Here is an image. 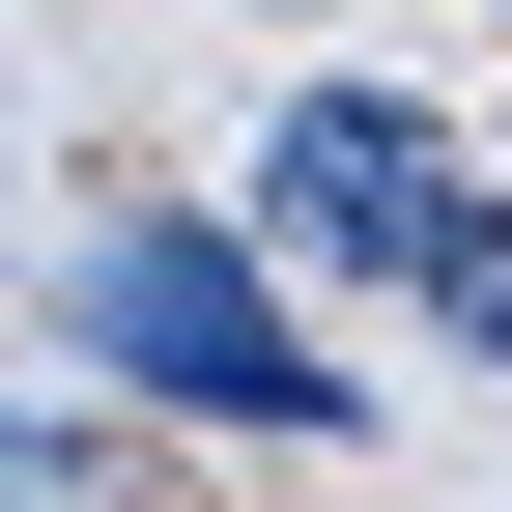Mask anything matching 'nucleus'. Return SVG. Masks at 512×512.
<instances>
[{"instance_id":"f257e3e1","label":"nucleus","mask_w":512,"mask_h":512,"mask_svg":"<svg viewBox=\"0 0 512 512\" xmlns=\"http://www.w3.org/2000/svg\"><path fill=\"white\" fill-rule=\"evenodd\" d=\"M86 370L143 427H342L370 399V370L285 342V256H228V228H86Z\"/></svg>"},{"instance_id":"f03ea898","label":"nucleus","mask_w":512,"mask_h":512,"mask_svg":"<svg viewBox=\"0 0 512 512\" xmlns=\"http://www.w3.org/2000/svg\"><path fill=\"white\" fill-rule=\"evenodd\" d=\"M427 200H456V143H427V86H313L285 143H256V256H313V285H399Z\"/></svg>"},{"instance_id":"7ed1b4c3","label":"nucleus","mask_w":512,"mask_h":512,"mask_svg":"<svg viewBox=\"0 0 512 512\" xmlns=\"http://www.w3.org/2000/svg\"><path fill=\"white\" fill-rule=\"evenodd\" d=\"M399 285H427V342H456V370H512V200H484V171L427 200V256H399Z\"/></svg>"},{"instance_id":"20e7f679","label":"nucleus","mask_w":512,"mask_h":512,"mask_svg":"<svg viewBox=\"0 0 512 512\" xmlns=\"http://www.w3.org/2000/svg\"><path fill=\"white\" fill-rule=\"evenodd\" d=\"M29 484H57V427H0V512H29Z\"/></svg>"}]
</instances>
